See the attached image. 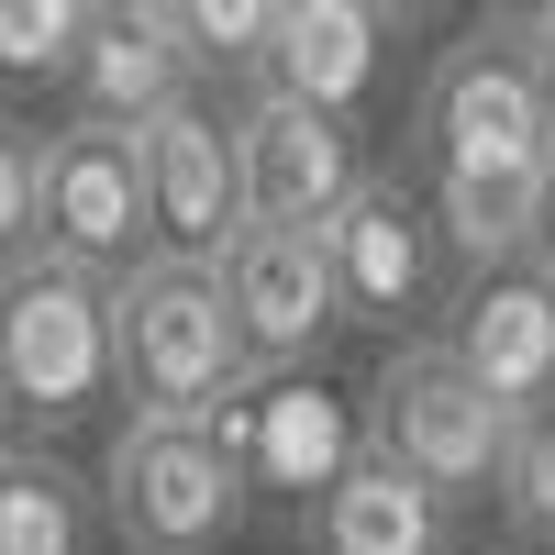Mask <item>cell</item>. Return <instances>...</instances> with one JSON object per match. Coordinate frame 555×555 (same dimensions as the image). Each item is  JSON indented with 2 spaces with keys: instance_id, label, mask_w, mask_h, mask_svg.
<instances>
[{
  "instance_id": "cell-7",
  "label": "cell",
  "mask_w": 555,
  "mask_h": 555,
  "mask_svg": "<svg viewBox=\"0 0 555 555\" xmlns=\"http://www.w3.org/2000/svg\"><path fill=\"white\" fill-rule=\"evenodd\" d=\"M322 267H334V311L356 334H411V311L434 289V211L411 190V167H366L356 190L322 211Z\"/></svg>"
},
{
  "instance_id": "cell-2",
  "label": "cell",
  "mask_w": 555,
  "mask_h": 555,
  "mask_svg": "<svg viewBox=\"0 0 555 555\" xmlns=\"http://www.w3.org/2000/svg\"><path fill=\"white\" fill-rule=\"evenodd\" d=\"M112 389L156 423H222L256 366H245V334L222 311V278L190 267V256H133L112 278Z\"/></svg>"
},
{
  "instance_id": "cell-19",
  "label": "cell",
  "mask_w": 555,
  "mask_h": 555,
  "mask_svg": "<svg viewBox=\"0 0 555 555\" xmlns=\"http://www.w3.org/2000/svg\"><path fill=\"white\" fill-rule=\"evenodd\" d=\"M34 256V122L0 112V267Z\"/></svg>"
},
{
  "instance_id": "cell-17",
  "label": "cell",
  "mask_w": 555,
  "mask_h": 555,
  "mask_svg": "<svg viewBox=\"0 0 555 555\" xmlns=\"http://www.w3.org/2000/svg\"><path fill=\"white\" fill-rule=\"evenodd\" d=\"M89 12H101V0H0V78L12 89L23 78H67Z\"/></svg>"
},
{
  "instance_id": "cell-9",
  "label": "cell",
  "mask_w": 555,
  "mask_h": 555,
  "mask_svg": "<svg viewBox=\"0 0 555 555\" xmlns=\"http://www.w3.org/2000/svg\"><path fill=\"white\" fill-rule=\"evenodd\" d=\"M211 278H222V311H234L256 378H278V366H322V345H334L345 311H334V267H322L311 222H245V234L211 256Z\"/></svg>"
},
{
  "instance_id": "cell-13",
  "label": "cell",
  "mask_w": 555,
  "mask_h": 555,
  "mask_svg": "<svg viewBox=\"0 0 555 555\" xmlns=\"http://www.w3.org/2000/svg\"><path fill=\"white\" fill-rule=\"evenodd\" d=\"M67 89H78L89 122H145L178 89H201V67H190V44H178L167 0H101L89 34H78V56H67Z\"/></svg>"
},
{
  "instance_id": "cell-1",
  "label": "cell",
  "mask_w": 555,
  "mask_h": 555,
  "mask_svg": "<svg viewBox=\"0 0 555 555\" xmlns=\"http://www.w3.org/2000/svg\"><path fill=\"white\" fill-rule=\"evenodd\" d=\"M423 190H434V234L444 256L489 278V267H522V234H533V201H544V112H533V56L512 34H467L444 44V67L423 89Z\"/></svg>"
},
{
  "instance_id": "cell-21",
  "label": "cell",
  "mask_w": 555,
  "mask_h": 555,
  "mask_svg": "<svg viewBox=\"0 0 555 555\" xmlns=\"http://www.w3.org/2000/svg\"><path fill=\"white\" fill-rule=\"evenodd\" d=\"M522 267L555 289V167H544V201H533V234H522Z\"/></svg>"
},
{
  "instance_id": "cell-14",
  "label": "cell",
  "mask_w": 555,
  "mask_h": 555,
  "mask_svg": "<svg viewBox=\"0 0 555 555\" xmlns=\"http://www.w3.org/2000/svg\"><path fill=\"white\" fill-rule=\"evenodd\" d=\"M300 555H444V500L356 444L300 512Z\"/></svg>"
},
{
  "instance_id": "cell-23",
  "label": "cell",
  "mask_w": 555,
  "mask_h": 555,
  "mask_svg": "<svg viewBox=\"0 0 555 555\" xmlns=\"http://www.w3.org/2000/svg\"><path fill=\"white\" fill-rule=\"evenodd\" d=\"M444 0H378V23H434Z\"/></svg>"
},
{
  "instance_id": "cell-15",
  "label": "cell",
  "mask_w": 555,
  "mask_h": 555,
  "mask_svg": "<svg viewBox=\"0 0 555 555\" xmlns=\"http://www.w3.org/2000/svg\"><path fill=\"white\" fill-rule=\"evenodd\" d=\"M101 544V489L44 444H0V555H89Z\"/></svg>"
},
{
  "instance_id": "cell-12",
  "label": "cell",
  "mask_w": 555,
  "mask_h": 555,
  "mask_svg": "<svg viewBox=\"0 0 555 555\" xmlns=\"http://www.w3.org/2000/svg\"><path fill=\"white\" fill-rule=\"evenodd\" d=\"M378 67H389L378 0H278V23L256 44V89H278L300 112H334V122H356L378 101Z\"/></svg>"
},
{
  "instance_id": "cell-4",
  "label": "cell",
  "mask_w": 555,
  "mask_h": 555,
  "mask_svg": "<svg viewBox=\"0 0 555 555\" xmlns=\"http://www.w3.org/2000/svg\"><path fill=\"white\" fill-rule=\"evenodd\" d=\"M112 400V278L23 256L0 267V411L67 434Z\"/></svg>"
},
{
  "instance_id": "cell-20",
  "label": "cell",
  "mask_w": 555,
  "mask_h": 555,
  "mask_svg": "<svg viewBox=\"0 0 555 555\" xmlns=\"http://www.w3.org/2000/svg\"><path fill=\"white\" fill-rule=\"evenodd\" d=\"M489 12V34H512V44H544L555 34V0H478Z\"/></svg>"
},
{
  "instance_id": "cell-6",
  "label": "cell",
  "mask_w": 555,
  "mask_h": 555,
  "mask_svg": "<svg viewBox=\"0 0 555 555\" xmlns=\"http://www.w3.org/2000/svg\"><path fill=\"white\" fill-rule=\"evenodd\" d=\"M145 167H133V122H56L34 133V256L122 278L145 256Z\"/></svg>"
},
{
  "instance_id": "cell-22",
  "label": "cell",
  "mask_w": 555,
  "mask_h": 555,
  "mask_svg": "<svg viewBox=\"0 0 555 555\" xmlns=\"http://www.w3.org/2000/svg\"><path fill=\"white\" fill-rule=\"evenodd\" d=\"M522 56H533V112H544V145H555V34H544V44H522Z\"/></svg>"
},
{
  "instance_id": "cell-3",
  "label": "cell",
  "mask_w": 555,
  "mask_h": 555,
  "mask_svg": "<svg viewBox=\"0 0 555 555\" xmlns=\"http://www.w3.org/2000/svg\"><path fill=\"white\" fill-rule=\"evenodd\" d=\"M101 522L122 533V555H222L245 533V455L222 423H156V411H133L101 455Z\"/></svg>"
},
{
  "instance_id": "cell-18",
  "label": "cell",
  "mask_w": 555,
  "mask_h": 555,
  "mask_svg": "<svg viewBox=\"0 0 555 555\" xmlns=\"http://www.w3.org/2000/svg\"><path fill=\"white\" fill-rule=\"evenodd\" d=\"M500 512H512V533L555 544V411L512 423V444H500Z\"/></svg>"
},
{
  "instance_id": "cell-10",
  "label": "cell",
  "mask_w": 555,
  "mask_h": 555,
  "mask_svg": "<svg viewBox=\"0 0 555 555\" xmlns=\"http://www.w3.org/2000/svg\"><path fill=\"white\" fill-rule=\"evenodd\" d=\"M234 178H245V222H311L322 234V211L366 178V156H356V122L300 112V101H278V89H245Z\"/></svg>"
},
{
  "instance_id": "cell-16",
  "label": "cell",
  "mask_w": 555,
  "mask_h": 555,
  "mask_svg": "<svg viewBox=\"0 0 555 555\" xmlns=\"http://www.w3.org/2000/svg\"><path fill=\"white\" fill-rule=\"evenodd\" d=\"M167 23H178L201 78H256V44L278 23V0H167Z\"/></svg>"
},
{
  "instance_id": "cell-5",
  "label": "cell",
  "mask_w": 555,
  "mask_h": 555,
  "mask_svg": "<svg viewBox=\"0 0 555 555\" xmlns=\"http://www.w3.org/2000/svg\"><path fill=\"white\" fill-rule=\"evenodd\" d=\"M356 444L389 455L400 478H423L444 512H455V500H489V489H500V444H512V423L489 411V389H478L444 345L400 334V345L378 356V389H366V434H356Z\"/></svg>"
},
{
  "instance_id": "cell-11",
  "label": "cell",
  "mask_w": 555,
  "mask_h": 555,
  "mask_svg": "<svg viewBox=\"0 0 555 555\" xmlns=\"http://www.w3.org/2000/svg\"><path fill=\"white\" fill-rule=\"evenodd\" d=\"M444 356L489 389L500 423H533V411H555V289H544L533 267H489V278H467Z\"/></svg>"
},
{
  "instance_id": "cell-8",
  "label": "cell",
  "mask_w": 555,
  "mask_h": 555,
  "mask_svg": "<svg viewBox=\"0 0 555 555\" xmlns=\"http://www.w3.org/2000/svg\"><path fill=\"white\" fill-rule=\"evenodd\" d=\"M133 167H145V234L156 256L211 267L245 234V178H234V122H222L201 89H178L167 112L133 122Z\"/></svg>"
}]
</instances>
